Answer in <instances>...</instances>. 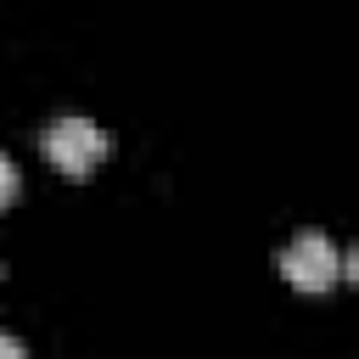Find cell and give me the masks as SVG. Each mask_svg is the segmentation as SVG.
<instances>
[{"label":"cell","mask_w":359,"mask_h":359,"mask_svg":"<svg viewBox=\"0 0 359 359\" xmlns=\"http://www.w3.org/2000/svg\"><path fill=\"white\" fill-rule=\"evenodd\" d=\"M0 353H11V359H17V353H22V342H17V337H0Z\"/></svg>","instance_id":"cell-4"},{"label":"cell","mask_w":359,"mask_h":359,"mask_svg":"<svg viewBox=\"0 0 359 359\" xmlns=\"http://www.w3.org/2000/svg\"><path fill=\"white\" fill-rule=\"evenodd\" d=\"M6 202H17V163L0 151V208H6Z\"/></svg>","instance_id":"cell-3"},{"label":"cell","mask_w":359,"mask_h":359,"mask_svg":"<svg viewBox=\"0 0 359 359\" xmlns=\"http://www.w3.org/2000/svg\"><path fill=\"white\" fill-rule=\"evenodd\" d=\"M280 275L297 286V292H325L337 275H342V258L325 236H297L286 252H280Z\"/></svg>","instance_id":"cell-2"},{"label":"cell","mask_w":359,"mask_h":359,"mask_svg":"<svg viewBox=\"0 0 359 359\" xmlns=\"http://www.w3.org/2000/svg\"><path fill=\"white\" fill-rule=\"evenodd\" d=\"M45 157H50V168H62L67 180H79V174H90V168L107 157V135H101L90 118H56V123L45 129Z\"/></svg>","instance_id":"cell-1"}]
</instances>
